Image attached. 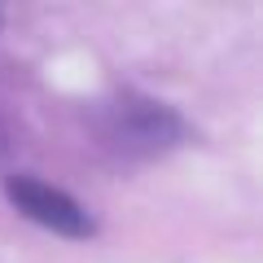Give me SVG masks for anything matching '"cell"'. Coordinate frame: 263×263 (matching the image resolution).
I'll use <instances>...</instances> for the list:
<instances>
[{
	"label": "cell",
	"instance_id": "obj_1",
	"mask_svg": "<svg viewBox=\"0 0 263 263\" xmlns=\"http://www.w3.org/2000/svg\"><path fill=\"white\" fill-rule=\"evenodd\" d=\"M5 197H9V206L18 211V215H27L31 224L48 228V233H57V237H70V241L92 237V215H88L70 193H62V189L44 184V180H35V176H9L5 180Z\"/></svg>",
	"mask_w": 263,
	"mask_h": 263
},
{
	"label": "cell",
	"instance_id": "obj_2",
	"mask_svg": "<svg viewBox=\"0 0 263 263\" xmlns=\"http://www.w3.org/2000/svg\"><path fill=\"white\" fill-rule=\"evenodd\" d=\"M180 123L171 119L167 110H158L154 101H141V105H123V123H119V136L127 145H145V149H154V145H162L167 136H176Z\"/></svg>",
	"mask_w": 263,
	"mask_h": 263
}]
</instances>
